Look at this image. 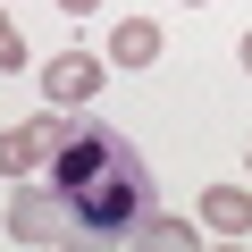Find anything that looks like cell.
Instances as JSON below:
<instances>
[{
  "label": "cell",
  "mask_w": 252,
  "mask_h": 252,
  "mask_svg": "<svg viewBox=\"0 0 252 252\" xmlns=\"http://www.w3.org/2000/svg\"><path fill=\"white\" fill-rule=\"evenodd\" d=\"M51 185H59L67 219L93 244L135 235V219L152 210V168H143V152L126 143L118 126H67L59 152H51Z\"/></svg>",
  "instance_id": "obj_1"
},
{
  "label": "cell",
  "mask_w": 252,
  "mask_h": 252,
  "mask_svg": "<svg viewBox=\"0 0 252 252\" xmlns=\"http://www.w3.org/2000/svg\"><path fill=\"white\" fill-rule=\"evenodd\" d=\"M59 135H67V118H59V109H42V118L9 126V135H0V177H34V168L59 152Z\"/></svg>",
  "instance_id": "obj_2"
},
{
  "label": "cell",
  "mask_w": 252,
  "mask_h": 252,
  "mask_svg": "<svg viewBox=\"0 0 252 252\" xmlns=\"http://www.w3.org/2000/svg\"><path fill=\"white\" fill-rule=\"evenodd\" d=\"M59 219H67L59 185H26V177H17V193H9V235H17V244H59Z\"/></svg>",
  "instance_id": "obj_3"
},
{
  "label": "cell",
  "mask_w": 252,
  "mask_h": 252,
  "mask_svg": "<svg viewBox=\"0 0 252 252\" xmlns=\"http://www.w3.org/2000/svg\"><path fill=\"white\" fill-rule=\"evenodd\" d=\"M42 93H51V109H84V101L101 93V59H93V51H59V59L42 67Z\"/></svg>",
  "instance_id": "obj_4"
},
{
  "label": "cell",
  "mask_w": 252,
  "mask_h": 252,
  "mask_svg": "<svg viewBox=\"0 0 252 252\" xmlns=\"http://www.w3.org/2000/svg\"><path fill=\"white\" fill-rule=\"evenodd\" d=\"M193 219H202L210 235H252V185H202Z\"/></svg>",
  "instance_id": "obj_5"
},
{
  "label": "cell",
  "mask_w": 252,
  "mask_h": 252,
  "mask_svg": "<svg viewBox=\"0 0 252 252\" xmlns=\"http://www.w3.org/2000/svg\"><path fill=\"white\" fill-rule=\"evenodd\" d=\"M160 51H168V34H160L152 17H118V26H109V67H152Z\"/></svg>",
  "instance_id": "obj_6"
},
{
  "label": "cell",
  "mask_w": 252,
  "mask_h": 252,
  "mask_svg": "<svg viewBox=\"0 0 252 252\" xmlns=\"http://www.w3.org/2000/svg\"><path fill=\"white\" fill-rule=\"evenodd\" d=\"M135 244H152V252H193V219H135Z\"/></svg>",
  "instance_id": "obj_7"
},
{
  "label": "cell",
  "mask_w": 252,
  "mask_h": 252,
  "mask_svg": "<svg viewBox=\"0 0 252 252\" xmlns=\"http://www.w3.org/2000/svg\"><path fill=\"white\" fill-rule=\"evenodd\" d=\"M0 67H26V34L9 26V9H0Z\"/></svg>",
  "instance_id": "obj_8"
},
{
  "label": "cell",
  "mask_w": 252,
  "mask_h": 252,
  "mask_svg": "<svg viewBox=\"0 0 252 252\" xmlns=\"http://www.w3.org/2000/svg\"><path fill=\"white\" fill-rule=\"evenodd\" d=\"M59 9H67V17H101L109 0H59Z\"/></svg>",
  "instance_id": "obj_9"
},
{
  "label": "cell",
  "mask_w": 252,
  "mask_h": 252,
  "mask_svg": "<svg viewBox=\"0 0 252 252\" xmlns=\"http://www.w3.org/2000/svg\"><path fill=\"white\" fill-rule=\"evenodd\" d=\"M235 59H244V76H252V34H244V51H235Z\"/></svg>",
  "instance_id": "obj_10"
},
{
  "label": "cell",
  "mask_w": 252,
  "mask_h": 252,
  "mask_svg": "<svg viewBox=\"0 0 252 252\" xmlns=\"http://www.w3.org/2000/svg\"><path fill=\"white\" fill-rule=\"evenodd\" d=\"M185 9H202V0H185Z\"/></svg>",
  "instance_id": "obj_11"
},
{
  "label": "cell",
  "mask_w": 252,
  "mask_h": 252,
  "mask_svg": "<svg viewBox=\"0 0 252 252\" xmlns=\"http://www.w3.org/2000/svg\"><path fill=\"white\" fill-rule=\"evenodd\" d=\"M244 160H252V152H244Z\"/></svg>",
  "instance_id": "obj_12"
}]
</instances>
